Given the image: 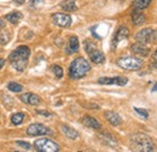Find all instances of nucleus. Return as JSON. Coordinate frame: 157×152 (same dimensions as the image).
<instances>
[{
	"mask_svg": "<svg viewBox=\"0 0 157 152\" xmlns=\"http://www.w3.org/2000/svg\"><path fill=\"white\" fill-rule=\"evenodd\" d=\"M132 23L134 24V25H141V24H144L145 23V15L143 13V12H140V10H134L133 12H132Z\"/></svg>",
	"mask_w": 157,
	"mask_h": 152,
	"instance_id": "20",
	"label": "nucleus"
},
{
	"mask_svg": "<svg viewBox=\"0 0 157 152\" xmlns=\"http://www.w3.org/2000/svg\"><path fill=\"white\" fill-rule=\"evenodd\" d=\"M59 6L65 12H73V11H76L78 10V5H76V1L75 0H63Z\"/></svg>",
	"mask_w": 157,
	"mask_h": 152,
	"instance_id": "19",
	"label": "nucleus"
},
{
	"mask_svg": "<svg viewBox=\"0 0 157 152\" xmlns=\"http://www.w3.org/2000/svg\"><path fill=\"white\" fill-rule=\"evenodd\" d=\"M78 48H80V42H78V36H75V35L70 36L69 44H68V46H67V48H65V52H67L68 55H73V53H76V52H78Z\"/></svg>",
	"mask_w": 157,
	"mask_h": 152,
	"instance_id": "18",
	"label": "nucleus"
},
{
	"mask_svg": "<svg viewBox=\"0 0 157 152\" xmlns=\"http://www.w3.org/2000/svg\"><path fill=\"white\" fill-rule=\"evenodd\" d=\"M51 19H52V23L57 27H60V28H69L73 23V18L68 13H62V12H57V13H53L51 16Z\"/></svg>",
	"mask_w": 157,
	"mask_h": 152,
	"instance_id": "7",
	"label": "nucleus"
},
{
	"mask_svg": "<svg viewBox=\"0 0 157 152\" xmlns=\"http://www.w3.org/2000/svg\"><path fill=\"white\" fill-rule=\"evenodd\" d=\"M152 0H134L133 1V7L134 10H144L146 7H149V5L151 4Z\"/></svg>",
	"mask_w": 157,
	"mask_h": 152,
	"instance_id": "22",
	"label": "nucleus"
},
{
	"mask_svg": "<svg viewBox=\"0 0 157 152\" xmlns=\"http://www.w3.org/2000/svg\"><path fill=\"white\" fill-rule=\"evenodd\" d=\"M16 145H18L21 146L22 149H24V150H27V151H29V150H32V145L28 142V141H16Z\"/></svg>",
	"mask_w": 157,
	"mask_h": 152,
	"instance_id": "28",
	"label": "nucleus"
},
{
	"mask_svg": "<svg viewBox=\"0 0 157 152\" xmlns=\"http://www.w3.org/2000/svg\"><path fill=\"white\" fill-rule=\"evenodd\" d=\"M1 98H2V104L5 105V108H7V110H11L12 106H13V99L7 94H1Z\"/></svg>",
	"mask_w": 157,
	"mask_h": 152,
	"instance_id": "25",
	"label": "nucleus"
},
{
	"mask_svg": "<svg viewBox=\"0 0 157 152\" xmlns=\"http://www.w3.org/2000/svg\"><path fill=\"white\" fill-rule=\"evenodd\" d=\"M81 122H82L83 126H86L87 128H91V129H100L101 128V124H100L98 120L92 117V116H88V115L83 116Z\"/></svg>",
	"mask_w": 157,
	"mask_h": 152,
	"instance_id": "15",
	"label": "nucleus"
},
{
	"mask_svg": "<svg viewBox=\"0 0 157 152\" xmlns=\"http://www.w3.org/2000/svg\"><path fill=\"white\" fill-rule=\"evenodd\" d=\"M133 109H134V111H136V112H137V114L139 115V116H141V117H143L144 120H146V118L149 117V112H147V111H146L145 109H141V108H137V106H134Z\"/></svg>",
	"mask_w": 157,
	"mask_h": 152,
	"instance_id": "27",
	"label": "nucleus"
},
{
	"mask_svg": "<svg viewBox=\"0 0 157 152\" xmlns=\"http://www.w3.org/2000/svg\"><path fill=\"white\" fill-rule=\"evenodd\" d=\"M34 149L39 152H58L60 150L59 145L53 140H50L47 138H41L34 141Z\"/></svg>",
	"mask_w": 157,
	"mask_h": 152,
	"instance_id": "6",
	"label": "nucleus"
},
{
	"mask_svg": "<svg viewBox=\"0 0 157 152\" xmlns=\"http://www.w3.org/2000/svg\"><path fill=\"white\" fill-rule=\"evenodd\" d=\"M131 50H132V52L134 55H138L140 57H147L150 55V48L145 44H141V42L133 44L132 47H131Z\"/></svg>",
	"mask_w": 157,
	"mask_h": 152,
	"instance_id": "13",
	"label": "nucleus"
},
{
	"mask_svg": "<svg viewBox=\"0 0 157 152\" xmlns=\"http://www.w3.org/2000/svg\"><path fill=\"white\" fill-rule=\"evenodd\" d=\"M27 134L29 136H42L51 134V129L42 123H33L27 128Z\"/></svg>",
	"mask_w": 157,
	"mask_h": 152,
	"instance_id": "9",
	"label": "nucleus"
},
{
	"mask_svg": "<svg viewBox=\"0 0 157 152\" xmlns=\"http://www.w3.org/2000/svg\"><path fill=\"white\" fill-rule=\"evenodd\" d=\"M117 65L121 69H124L128 71H136L143 66V60L134 56H127V57L118 58Z\"/></svg>",
	"mask_w": 157,
	"mask_h": 152,
	"instance_id": "4",
	"label": "nucleus"
},
{
	"mask_svg": "<svg viewBox=\"0 0 157 152\" xmlns=\"http://www.w3.org/2000/svg\"><path fill=\"white\" fill-rule=\"evenodd\" d=\"M22 18H23V13L20 11H12V12H10L5 16V19L9 21L12 24H18Z\"/></svg>",
	"mask_w": 157,
	"mask_h": 152,
	"instance_id": "21",
	"label": "nucleus"
},
{
	"mask_svg": "<svg viewBox=\"0 0 157 152\" xmlns=\"http://www.w3.org/2000/svg\"><path fill=\"white\" fill-rule=\"evenodd\" d=\"M151 91H152V92H157V82L152 86V89H151Z\"/></svg>",
	"mask_w": 157,
	"mask_h": 152,
	"instance_id": "36",
	"label": "nucleus"
},
{
	"mask_svg": "<svg viewBox=\"0 0 157 152\" xmlns=\"http://www.w3.org/2000/svg\"><path fill=\"white\" fill-rule=\"evenodd\" d=\"M155 62H157V48L156 51L154 52V55H152V63H155Z\"/></svg>",
	"mask_w": 157,
	"mask_h": 152,
	"instance_id": "32",
	"label": "nucleus"
},
{
	"mask_svg": "<svg viewBox=\"0 0 157 152\" xmlns=\"http://www.w3.org/2000/svg\"><path fill=\"white\" fill-rule=\"evenodd\" d=\"M51 69H52L53 74L56 75V77H57V78H62V77H63V74H64V73H63V69H62L59 65H57V64H53Z\"/></svg>",
	"mask_w": 157,
	"mask_h": 152,
	"instance_id": "26",
	"label": "nucleus"
},
{
	"mask_svg": "<svg viewBox=\"0 0 157 152\" xmlns=\"http://www.w3.org/2000/svg\"><path fill=\"white\" fill-rule=\"evenodd\" d=\"M128 36H129V30H128V28L124 27V25H121V27L117 29L115 36H114V40H113V47L116 48L118 44H120L121 41L128 39Z\"/></svg>",
	"mask_w": 157,
	"mask_h": 152,
	"instance_id": "12",
	"label": "nucleus"
},
{
	"mask_svg": "<svg viewBox=\"0 0 157 152\" xmlns=\"http://www.w3.org/2000/svg\"><path fill=\"white\" fill-rule=\"evenodd\" d=\"M129 146L133 151L151 152L155 151V144L152 139L144 133L133 134L129 139Z\"/></svg>",
	"mask_w": 157,
	"mask_h": 152,
	"instance_id": "2",
	"label": "nucleus"
},
{
	"mask_svg": "<svg viewBox=\"0 0 157 152\" xmlns=\"http://www.w3.org/2000/svg\"><path fill=\"white\" fill-rule=\"evenodd\" d=\"M98 138L104 145H106V146H109V147H117V140H116L111 134L100 133L98 135Z\"/></svg>",
	"mask_w": 157,
	"mask_h": 152,
	"instance_id": "17",
	"label": "nucleus"
},
{
	"mask_svg": "<svg viewBox=\"0 0 157 152\" xmlns=\"http://www.w3.org/2000/svg\"><path fill=\"white\" fill-rule=\"evenodd\" d=\"M9 40H10V38H9V34L6 32H1L0 33V44L1 45H6L9 42Z\"/></svg>",
	"mask_w": 157,
	"mask_h": 152,
	"instance_id": "29",
	"label": "nucleus"
},
{
	"mask_svg": "<svg viewBox=\"0 0 157 152\" xmlns=\"http://www.w3.org/2000/svg\"><path fill=\"white\" fill-rule=\"evenodd\" d=\"M4 65H5V59L4 58H0V70L4 68Z\"/></svg>",
	"mask_w": 157,
	"mask_h": 152,
	"instance_id": "33",
	"label": "nucleus"
},
{
	"mask_svg": "<svg viewBox=\"0 0 157 152\" xmlns=\"http://www.w3.org/2000/svg\"><path fill=\"white\" fill-rule=\"evenodd\" d=\"M29 57H30V48L27 45H21L10 53L9 62L16 71L23 73L27 69Z\"/></svg>",
	"mask_w": 157,
	"mask_h": 152,
	"instance_id": "1",
	"label": "nucleus"
},
{
	"mask_svg": "<svg viewBox=\"0 0 157 152\" xmlns=\"http://www.w3.org/2000/svg\"><path fill=\"white\" fill-rule=\"evenodd\" d=\"M60 132L70 140H78L80 138V134L78 131L74 129L73 127L68 126V124H60Z\"/></svg>",
	"mask_w": 157,
	"mask_h": 152,
	"instance_id": "16",
	"label": "nucleus"
},
{
	"mask_svg": "<svg viewBox=\"0 0 157 152\" xmlns=\"http://www.w3.org/2000/svg\"><path fill=\"white\" fill-rule=\"evenodd\" d=\"M85 51L87 52L90 59L94 64H103L105 62V55L99 50L92 41H90V40L85 41Z\"/></svg>",
	"mask_w": 157,
	"mask_h": 152,
	"instance_id": "5",
	"label": "nucleus"
},
{
	"mask_svg": "<svg viewBox=\"0 0 157 152\" xmlns=\"http://www.w3.org/2000/svg\"><path fill=\"white\" fill-rule=\"evenodd\" d=\"M13 1H15L17 5H23V4L25 2V0H13Z\"/></svg>",
	"mask_w": 157,
	"mask_h": 152,
	"instance_id": "34",
	"label": "nucleus"
},
{
	"mask_svg": "<svg viewBox=\"0 0 157 152\" xmlns=\"http://www.w3.org/2000/svg\"><path fill=\"white\" fill-rule=\"evenodd\" d=\"M155 34H156V40H157V30H155Z\"/></svg>",
	"mask_w": 157,
	"mask_h": 152,
	"instance_id": "37",
	"label": "nucleus"
},
{
	"mask_svg": "<svg viewBox=\"0 0 157 152\" xmlns=\"http://www.w3.org/2000/svg\"><path fill=\"white\" fill-rule=\"evenodd\" d=\"M91 70V64L83 57L75 58L69 66V77L71 80H80L87 75Z\"/></svg>",
	"mask_w": 157,
	"mask_h": 152,
	"instance_id": "3",
	"label": "nucleus"
},
{
	"mask_svg": "<svg viewBox=\"0 0 157 152\" xmlns=\"http://www.w3.org/2000/svg\"><path fill=\"white\" fill-rule=\"evenodd\" d=\"M99 85H116V86H126L128 83V78L123 76H113V77H100L98 78Z\"/></svg>",
	"mask_w": 157,
	"mask_h": 152,
	"instance_id": "10",
	"label": "nucleus"
},
{
	"mask_svg": "<svg viewBox=\"0 0 157 152\" xmlns=\"http://www.w3.org/2000/svg\"><path fill=\"white\" fill-rule=\"evenodd\" d=\"M24 118H25V115L23 112H16L11 116V122L15 126H20L24 122Z\"/></svg>",
	"mask_w": 157,
	"mask_h": 152,
	"instance_id": "23",
	"label": "nucleus"
},
{
	"mask_svg": "<svg viewBox=\"0 0 157 152\" xmlns=\"http://www.w3.org/2000/svg\"><path fill=\"white\" fill-rule=\"evenodd\" d=\"M20 99L22 103L27 104V105H32V106H38L41 103V98L35 93H32V92H27V93H23L20 95Z\"/></svg>",
	"mask_w": 157,
	"mask_h": 152,
	"instance_id": "11",
	"label": "nucleus"
},
{
	"mask_svg": "<svg viewBox=\"0 0 157 152\" xmlns=\"http://www.w3.org/2000/svg\"><path fill=\"white\" fill-rule=\"evenodd\" d=\"M10 92H12V93H21L24 88H23V86L18 83V82H9L7 83V87H6Z\"/></svg>",
	"mask_w": 157,
	"mask_h": 152,
	"instance_id": "24",
	"label": "nucleus"
},
{
	"mask_svg": "<svg viewBox=\"0 0 157 152\" xmlns=\"http://www.w3.org/2000/svg\"><path fill=\"white\" fill-rule=\"evenodd\" d=\"M4 27H5V22L2 18H0V28H4Z\"/></svg>",
	"mask_w": 157,
	"mask_h": 152,
	"instance_id": "35",
	"label": "nucleus"
},
{
	"mask_svg": "<svg viewBox=\"0 0 157 152\" xmlns=\"http://www.w3.org/2000/svg\"><path fill=\"white\" fill-rule=\"evenodd\" d=\"M138 42H141V44H150V42H154L156 40V34H155V30L152 28H144L141 30H139L136 35Z\"/></svg>",
	"mask_w": 157,
	"mask_h": 152,
	"instance_id": "8",
	"label": "nucleus"
},
{
	"mask_svg": "<svg viewBox=\"0 0 157 152\" xmlns=\"http://www.w3.org/2000/svg\"><path fill=\"white\" fill-rule=\"evenodd\" d=\"M36 114L38 115H42V116H46V117H51L52 114L51 112H48V111H46V110H36Z\"/></svg>",
	"mask_w": 157,
	"mask_h": 152,
	"instance_id": "30",
	"label": "nucleus"
},
{
	"mask_svg": "<svg viewBox=\"0 0 157 152\" xmlns=\"http://www.w3.org/2000/svg\"><path fill=\"white\" fill-rule=\"evenodd\" d=\"M44 2H45V0H32L33 6H39V5H42Z\"/></svg>",
	"mask_w": 157,
	"mask_h": 152,
	"instance_id": "31",
	"label": "nucleus"
},
{
	"mask_svg": "<svg viewBox=\"0 0 157 152\" xmlns=\"http://www.w3.org/2000/svg\"><path fill=\"white\" fill-rule=\"evenodd\" d=\"M104 117H105L106 121H108L111 126H114V127H117V126H120V124L122 123V117H121L117 112H115V111H111V110L105 111V112H104Z\"/></svg>",
	"mask_w": 157,
	"mask_h": 152,
	"instance_id": "14",
	"label": "nucleus"
}]
</instances>
